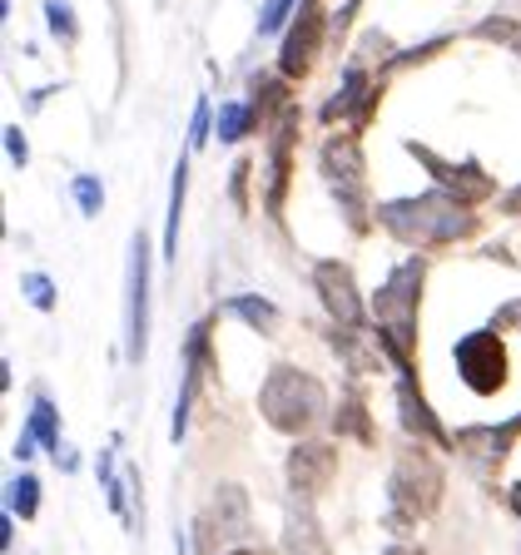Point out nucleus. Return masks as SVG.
<instances>
[{
    "instance_id": "obj_6",
    "label": "nucleus",
    "mask_w": 521,
    "mask_h": 555,
    "mask_svg": "<svg viewBox=\"0 0 521 555\" xmlns=\"http://www.w3.org/2000/svg\"><path fill=\"white\" fill-rule=\"evenodd\" d=\"M452 358H457V372H462V382L476 397H492L507 387V343H501L497 327L467 333L462 343L452 347Z\"/></svg>"
},
{
    "instance_id": "obj_1",
    "label": "nucleus",
    "mask_w": 521,
    "mask_h": 555,
    "mask_svg": "<svg viewBox=\"0 0 521 555\" xmlns=\"http://www.w3.org/2000/svg\"><path fill=\"white\" fill-rule=\"evenodd\" d=\"M422 288H428V263L407 258L387 273L378 293H372V333L382 337V352L397 372H412L417 358V308H422Z\"/></svg>"
},
{
    "instance_id": "obj_16",
    "label": "nucleus",
    "mask_w": 521,
    "mask_h": 555,
    "mask_svg": "<svg viewBox=\"0 0 521 555\" xmlns=\"http://www.w3.org/2000/svg\"><path fill=\"white\" fill-rule=\"evenodd\" d=\"M283 551L289 555H333V545H328L323 526H318V516H313L308 501L293 496L289 516H283Z\"/></svg>"
},
{
    "instance_id": "obj_13",
    "label": "nucleus",
    "mask_w": 521,
    "mask_h": 555,
    "mask_svg": "<svg viewBox=\"0 0 521 555\" xmlns=\"http://www.w3.org/2000/svg\"><path fill=\"white\" fill-rule=\"evenodd\" d=\"M338 476V451L328 441H298L289 451V486L298 501H313L318 491H328Z\"/></svg>"
},
{
    "instance_id": "obj_25",
    "label": "nucleus",
    "mask_w": 521,
    "mask_h": 555,
    "mask_svg": "<svg viewBox=\"0 0 521 555\" xmlns=\"http://www.w3.org/2000/svg\"><path fill=\"white\" fill-rule=\"evenodd\" d=\"M249 169H254V159H243L239 169H233V184H229V194L239 208H249Z\"/></svg>"
},
{
    "instance_id": "obj_32",
    "label": "nucleus",
    "mask_w": 521,
    "mask_h": 555,
    "mask_svg": "<svg viewBox=\"0 0 521 555\" xmlns=\"http://www.w3.org/2000/svg\"><path fill=\"white\" fill-rule=\"evenodd\" d=\"M511 506H517V511H521V486H511Z\"/></svg>"
},
{
    "instance_id": "obj_15",
    "label": "nucleus",
    "mask_w": 521,
    "mask_h": 555,
    "mask_svg": "<svg viewBox=\"0 0 521 555\" xmlns=\"http://www.w3.org/2000/svg\"><path fill=\"white\" fill-rule=\"evenodd\" d=\"M293 139H298V115L283 109V115H278V129H274V154H268V194H264L268 214H278V208H283V194H289Z\"/></svg>"
},
{
    "instance_id": "obj_29",
    "label": "nucleus",
    "mask_w": 521,
    "mask_h": 555,
    "mask_svg": "<svg viewBox=\"0 0 521 555\" xmlns=\"http://www.w3.org/2000/svg\"><path fill=\"white\" fill-rule=\"evenodd\" d=\"M208 139V104H199L194 109V144H204Z\"/></svg>"
},
{
    "instance_id": "obj_2",
    "label": "nucleus",
    "mask_w": 521,
    "mask_h": 555,
    "mask_svg": "<svg viewBox=\"0 0 521 555\" xmlns=\"http://www.w3.org/2000/svg\"><path fill=\"white\" fill-rule=\"evenodd\" d=\"M378 223L393 233L397 243H412V248H447V243H462L476 233V214L457 198L422 194V198H393V204H378Z\"/></svg>"
},
{
    "instance_id": "obj_4",
    "label": "nucleus",
    "mask_w": 521,
    "mask_h": 555,
    "mask_svg": "<svg viewBox=\"0 0 521 555\" xmlns=\"http://www.w3.org/2000/svg\"><path fill=\"white\" fill-rule=\"evenodd\" d=\"M194 545L199 555H268V545L254 541V511L243 486H214V496L194 520Z\"/></svg>"
},
{
    "instance_id": "obj_12",
    "label": "nucleus",
    "mask_w": 521,
    "mask_h": 555,
    "mask_svg": "<svg viewBox=\"0 0 521 555\" xmlns=\"http://www.w3.org/2000/svg\"><path fill=\"white\" fill-rule=\"evenodd\" d=\"M318 46H323V5H318V0H303L298 21H293L289 35H283L278 69H283L289 80H303L313 69V60H318Z\"/></svg>"
},
{
    "instance_id": "obj_31",
    "label": "nucleus",
    "mask_w": 521,
    "mask_h": 555,
    "mask_svg": "<svg viewBox=\"0 0 521 555\" xmlns=\"http://www.w3.org/2000/svg\"><path fill=\"white\" fill-rule=\"evenodd\" d=\"M501 208H507V214H521V189H511V194L501 198Z\"/></svg>"
},
{
    "instance_id": "obj_5",
    "label": "nucleus",
    "mask_w": 521,
    "mask_h": 555,
    "mask_svg": "<svg viewBox=\"0 0 521 555\" xmlns=\"http://www.w3.org/2000/svg\"><path fill=\"white\" fill-rule=\"evenodd\" d=\"M442 481H447V476H442L432 451H422L417 441L397 451L393 476H387V506H393L387 511V526H393V531H407L412 520L432 516L442 501Z\"/></svg>"
},
{
    "instance_id": "obj_18",
    "label": "nucleus",
    "mask_w": 521,
    "mask_h": 555,
    "mask_svg": "<svg viewBox=\"0 0 521 555\" xmlns=\"http://www.w3.org/2000/svg\"><path fill=\"white\" fill-rule=\"evenodd\" d=\"M25 431H30L40 447L50 451V456H65V447H60V416H55V402L50 397H35V406H30V422H25Z\"/></svg>"
},
{
    "instance_id": "obj_30",
    "label": "nucleus",
    "mask_w": 521,
    "mask_h": 555,
    "mask_svg": "<svg viewBox=\"0 0 521 555\" xmlns=\"http://www.w3.org/2000/svg\"><path fill=\"white\" fill-rule=\"evenodd\" d=\"M382 555H428V551H422V545H407V541H397V545H387V551H382Z\"/></svg>"
},
{
    "instance_id": "obj_14",
    "label": "nucleus",
    "mask_w": 521,
    "mask_h": 555,
    "mask_svg": "<svg viewBox=\"0 0 521 555\" xmlns=\"http://www.w3.org/2000/svg\"><path fill=\"white\" fill-rule=\"evenodd\" d=\"M397 422H403L407 437H422V441H437V447H452V437L442 431L437 412H432L428 402H422V392H417V377L412 372H397Z\"/></svg>"
},
{
    "instance_id": "obj_17",
    "label": "nucleus",
    "mask_w": 521,
    "mask_h": 555,
    "mask_svg": "<svg viewBox=\"0 0 521 555\" xmlns=\"http://www.w3.org/2000/svg\"><path fill=\"white\" fill-rule=\"evenodd\" d=\"M333 431L338 437H353V441H363V447H372V416H368V402H363V392H343V402H338V412H333Z\"/></svg>"
},
{
    "instance_id": "obj_28",
    "label": "nucleus",
    "mask_w": 521,
    "mask_h": 555,
    "mask_svg": "<svg viewBox=\"0 0 521 555\" xmlns=\"http://www.w3.org/2000/svg\"><path fill=\"white\" fill-rule=\"evenodd\" d=\"M289 5H293V0H264V21H258V25H264V30H278V25H283V15H289Z\"/></svg>"
},
{
    "instance_id": "obj_26",
    "label": "nucleus",
    "mask_w": 521,
    "mask_h": 555,
    "mask_svg": "<svg viewBox=\"0 0 521 555\" xmlns=\"http://www.w3.org/2000/svg\"><path fill=\"white\" fill-rule=\"evenodd\" d=\"M5 154H11V164H15V169H25V159H30V150H25V134H21V129H5Z\"/></svg>"
},
{
    "instance_id": "obj_22",
    "label": "nucleus",
    "mask_w": 521,
    "mask_h": 555,
    "mask_svg": "<svg viewBox=\"0 0 521 555\" xmlns=\"http://www.w3.org/2000/svg\"><path fill=\"white\" fill-rule=\"evenodd\" d=\"M254 115L258 109H249V104H229V109L219 115V139L224 144H239V139L254 129Z\"/></svg>"
},
{
    "instance_id": "obj_19",
    "label": "nucleus",
    "mask_w": 521,
    "mask_h": 555,
    "mask_svg": "<svg viewBox=\"0 0 521 555\" xmlns=\"http://www.w3.org/2000/svg\"><path fill=\"white\" fill-rule=\"evenodd\" d=\"M224 312H229V318H243L254 333H274L278 327V308L268 298H258V293H239V298H229Z\"/></svg>"
},
{
    "instance_id": "obj_24",
    "label": "nucleus",
    "mask_w": 521,
    "mask_h": 555,
    "mask_svg": "<svg viewBox=\"0 0 521 555\" xmlns=\"http://www.w3.org/2000/svg\"><path fill=\"white\" fill-rule=\"evenodd\" d=\"M75 204H80L85 219H94V214H100L104 189H100V179H94V173H80V179H75Z\"/></svg>"
},
{
    "instance_id": "obj_20",
    "label": "nucleus",
    "mask_w": 521,
    "mask_h": 555,
    "mask_svg": "<svg viewBox=\"0 0 521 555\" xmlns=\"http://www.w3.org/2000/svg\"><path fill=\"white\" fill-rule=\"evenodd\" d=\"M185 194H189V164L179 159V169H174V189H169V223H164V258L179 254V219H185Z\"/></svg>"
},
{
    "instance_id": "obj_9",
    "label": "nucleus",
    "mask_w": 521,
    "mask_h": 555,
    "mask_svg": "<svg viewBox=\"0 0 521 555\" xmlns=\"http://www.w3.org/2000/svg\"><path fill=\"white\" fill-rule=\"evenodd\" d=\"M313 293H318V302H323L328 318H333L343 333H358L363 327V293H358V283H353V268L347 263H338V258L313 263Z\"/></svg>"
},
{
    "instance_id": "obj_23",
    "label": "nucleus",
    "mask_w": 521,
    "mask_h": 555,
    "mask_svg": "<svg viewBox=\"0 0 521 555\" xmlns=\"http://www.w3.org/2000/svg\"><path fill=\"white\" fill-rule=\"evenodd\" d=\"M21 293H25V298H30L40 312L55 308V283H50L46 273H25V278H21Z\"/></svg>"
},
{
    "instance_id": "obj_3",
    "label": "nucleus",
    "mask_w": 521,
    "mask_h": 555,
    "mask_svg": "<svg viewBox=\"0 0 521 555\" xmlns=\"http://www.w3.org/2000/svg\"><path fill=\"white\" fill-rule=\"evenodd\" d=\"M258 412L283 437H308L328 412V392L313 372L293 367V362H274L264 387H258Z\"/></svg>"
},
{
    "instance_id": "obj_11",
    "label": "nucleus",
    "mask_w": 521,
    "mask_h": 555,
    "mask_svg": "<svg viewBox=\"0 0 521 555\" xmlns=\"http://www.w3.org/2000/svg\"><path fill=\"white\" fill-rule=\"evenodd\" d=\"M407 150H412V159H422V169L432 173V179H437V189L447 198H457V204H482V198H492V173H482L476 169V164H447V159H437V154L432 150H422V144H407Z\"/></svg>"
},
{
    "instance_id": "obj_27",
    "label": "nucleus",
    "mask_w": 521,
    "mask_h": 555,
    "mask_svg": "<svg viewBox=\"0 0 521 555\" xmlns=\"http://www.w3.org/2000/svg\"><path fill=\"white\" fill-rule=\"evenodd\" d=\"M46 15H50V30H55V35H75V15H69L65 5H55V0H50Z\"/></svg>"
},
{
    "instance_id": "obj_8",
    "label": "nucleus",
    "mask_w": 521,
    "mask_h": 555,
    "mask_svg": "<svg viewBox=\"0 0 521 555\" xmlns=\"http://www.w3.org/2000/svg\"><path fill=\"white\" fill-rule=\"evenodd\" d=\"M125 333H129V362H144V347H150V238L144 233H135V243H129Z\"/></svg>"
},
{
    "instance_id": "obj_10",
    "label": "nucleus",
    "mask_w": 521,
    "mask_h": 555,
    "mask_svg": "<svg viewBox=\"0 0 521 555\" xmlns=\"http://www.w3.org/2000/svg\"><path fill=\"white\" fill-rule=\"evenodd\" d=\"M521 437V412L511 416V422H486V427H462L457 437H452V447L462 451L467 462H472V472L492 476L501 462H507L511 441Z\"/></svg>"
},
{
    "instance_id": "obj_7",
    "label": "nucleus",
    "mask_w": 521,
    "mask_h": 555,
    "mask_svg": "<svg viewBox=\"0 0 521 555\" xmlns=\"http://www.w3.org/2000/svg\"><path fill=\"white\" fill-rule=\"evenodd\" d=\"M323 173L333 184L338 204L347 208V223L353 233H368V208H363V150L353 134H333L323 144Z\"/></svg>"
},
{
    "instance_id": "obj_21",
    "label": "nucleus",
    "mask_w": 521,
    "mask_h": 555,
    "mask_svg": "<svg viewBox=\"0 0 521 555\" xmlns=\"http://www.w3.org/2000/svg\"><path fill=\"white\" fill-rule=\"evenodd\" d=\"M5 511H11V516L35 520V511H40V481H35L30 472L11 481V491H5Z\"/></svg>"
}]
</instances>
